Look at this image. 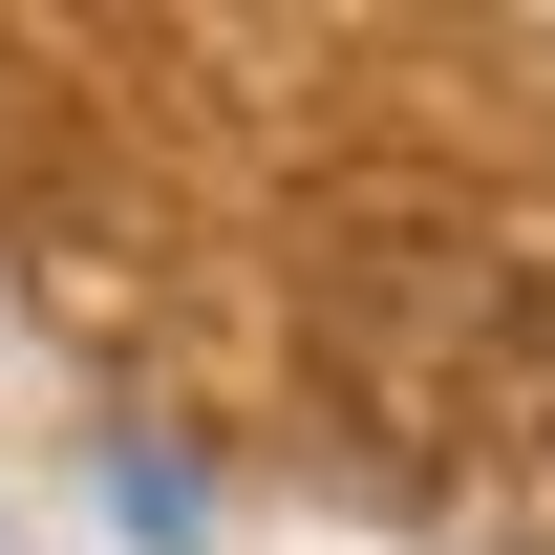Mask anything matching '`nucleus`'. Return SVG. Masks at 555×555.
Instances as JSON below:
<instances>
[]
</instances>
